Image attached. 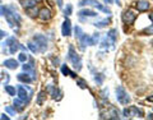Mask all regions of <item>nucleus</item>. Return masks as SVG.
Masks as SVG:
<instances>
[{"mask_svg":"<svg viewBox=\"0 0 153 120\" xmlns=\"http://www.w3.org/2000/svg\"><path fill=\"white\" fill-rule=\"evenodd\" d=\"M68 59L72 61L73 67H74L75 69H76V72H79V70L82 69V59H81V56L76 54V51L74 50V47H73V46H69Z\"/></svg>","mask_w":153,"mask_h":120,"instance_id":"f257e3e1","label":"nucleus"},{"mask_svg":"<svg viewBox=\"0 0 153 120\" xmlns=\"http://www.w3.org/2000/svg\"><path fill=\"white\" fill-rule=\"evenodd\" d=\"M18 98H21L23 102L26 103H28L30 102V100H31V96L33 95V91H32V88H30V87H27V86H18Z\"/></svg>","mask_w":153,"mask_h":120,"instance_id":"f03ea898","label":"nucleus"},{"mask_svg":"<svg viewBox=\"0 0 153 120\" xmlns=\"http://www.w3.org/2000/svg\"><path fill=\"white\" fill-rule=\"evenodd\" d=\"M116 100L121 105H128V103L132 102V98H130V96L128 95V92L123 86H119L116 88Z\"/></svg>","mask_w":153,"mask_h":120,"instance_id":"7ed1b4c3","label":"nucleus"},{"mask_svg":"<svg viewBox=\"0 0 153 120\" xmlns=\"http://www.w3.org/2000/svg\"><path fill=\"white\" fill-rule=\"evenodd\" d=\"M84 5H91V6H94V8L100 9V10L107 13V14H111V10L106 6H103L101 4V3H98L97 0H82L81 3H79V6H84Z\"/></svg>","mask_w":153,"mask_h":120,"instance_id":"20e7f679","label":"nucleus"},{"mask_svg":"<svg viewBox=\"0 0 153 120\" xmlns=\"http://www.w3.org/2000/svg\"><path fill=\"white\" fill-rule=\"evenodd\" d=\"M123 114L125 118H133V116H139V118H142V116L144 115V112H143V110L135 108V106H130V108H128V109H124Z\"/></svg>","mask_w":153,"mask_h":120,"instance_id":"39448f33","label":"nucleus"},{"mask_svg":"<svg viewBox=\"0 0 153 120\" xmlns=\"http://www.w3.org/2000/svg\"><path fill=\"white\" fill-rule=\"evenodd\" d=\"M33 41L37 44L38 49H40V53H45L47 50V38L43 35H34Z\"/></svg>","mask_w":153,"mask_h":120,"instance_id":"423d86ee","label":"nucleus"},{"mask_svg":"<svg viewBox=\"0 0 153 120\" xmlns=\"http://www.w3.org/2000/svg\"><path fill=\"white\" fill-rule=\"evenodd\" d=\"M121 19H123V22L125 24H133L136 19V14L132 10H125L121 14Z\"/></svg>","mask_w":153,"mask_h":120,"instance_id":"0eeeda50","label":"nucleus"},{"mask_svg":"<svg viewBox=\"0 0 153 120\" xmlns=\"http://www.w3.org/2000/svg\"><path fill=\"white\" fill-rule=\"evenodd\" d=\"M4 45L10 47V49H9V53H10V54H15V53H17V50L19 49V42L15 40V37H9Z\"/></svg>","mask_w":153,"mask_h":120,"instance_id":"6e6552de","label":"nucleus"},{"mask_svg":"<svg viewBox=\"0 0 153 120\" xmlns=\"http://www.w3.org/2000/svg\"><path fill=\"white\" fill-rule=\"evenodd\" d=\"M4 15H5V18H6V21H8V23L10 27L14 28L15 26H19V23L17 22V19L14 18V15H13V13L10 10V8H5V12H4Z\"/></svg>","mask_w":153,"mask_h":120,"instance_id":"1a4fd4ad","label":"nucleus"},{"mask_svg":"<svg viewBox=\"0 0 153 120\" xmlns=\"http://www.w3.org/2000/svg\"><path fill=\"white\" fill-rule=\"evenodd\" d=\"M40 19H42V21H50L51 17H52V13L49 8H46V6H43V8L38 9V15H37Z\"/></svg>","mask_w":153,"mask_h":120,"instance_id":"9d476101","label":"nucleus"},{"mask_svg":"<svg viewBox=\"0 0 153 120\" xmlns=\"http://www.w3.org/2000/svg\"><path fill=\"white\" fill-rule=\"evenodd\" d=\"M47 92L51 93V96H52L54 100H57V101H59V100H61L63 92L59 88H56L55 86H51V84H50V86L47 87Z\"/></svg>","mask_w":153,"mask_h":120,"instance_id":"9b49d317","label":"nucleus"},{"mask_svg":"<svg viewBox=\"0 0 153 120\" xmlns=\"http://www.w3.org/2000/svg\"><path fill=\"white\" fill-rule=\"evenodd\" d=\"M61 33H63V36H65V37L72 35V23H70L69 18H66V17H65V21H64L63 27H61Z\"/></svg>","mask_w":153,"mask_h":120,"instance_id":"f8f14e48","label":"nucleus"},{"mask_svg":"<svg viewBox=\"0 0 153 120\" xmlns=\"http://www.w3.org/2000/svg\"><path fill=\"white\" fill-rule=\"evenodd\" d=\"M135 6H136V9H138V12H147L151 8V4H149V1H147V0H139L135 4Z\"/></svg>","mask_w":153,"mask_h":120,"instance_id":"ddd939ff","label":"nucleus"},{"mask_svg":"<svg viewBox=\"0 0 153 120\" xmlns=\"http://www.w3.org/2000/svg\"><path fill=\"white\" fill-rule=\"evenodd\" d=\"M110 45L114 47L115 42H114V41L111 40V38H110V37H108L107 35H106V36L103 37V40L101 41V49H102V50H108V49H110Z\"/></svg>","mask_w":153,"mask_h":120,"instance_id":"4468645a","label":"nucleus"},{"mask_svg":"<svg viewBox=\"0 0 153 120\" xmlns=\"http://www.w3.org/2000/svg\"><path fill=\"white\" fill-rule=\"evenodd\" d=\"M79 40V44L82 45V49L84 50L85 46H91V36H88V35H85V33H83L81 37L78 38Z\"/></svg>","mask_w":153,"mask_h":120,"instance_id":"2eb2a0df","label":"nucleus"},{"mask_svg":"<svg viewBox=\"0 0 153 120\" xmlns=\"http://www.w3.org/2000/svg\"><path fill=\"white\" fill-rule=\"evenodd\" d=\"M79 17H97V13L93 12V10H89V9H82V10H79L78 13Z\"/></svg>","mask_w":153,"mask_h":120,"instance_id":"dca6fc26","label":"nucleus"},{"mask_svg":"<svg viewBox=\"0 0 153 120\" xmlns=\"http://www.w3.org/2000/svg\"><path fill=\"white\" fill-rule=\"evenodd\" d=\"M17 78H18L19 82H23V83H31L32 82L31 76L27 72H26V73H19L17 76Z\"/></svg>","mask_w":153,"mask_h":120,"instance_id":"f3484780","label":"nucleus"},{"mask_svg":"<svg viewBox=\"0 0 153 120\" xmlns=\"http://www.w3.org/2000/svg\"><path fill=\"white\" fill-rule=\"evenodd\" d=\"M4 65H5V68H8V69H17L18 61L14 60V59H6L4 61Z\"/></svg>","mask_w":153,"mask_h":120,"instance_id":"a211bd4d","label":"nucleus"},{"mask_svg":"<svg viewBox=\"0 0 153 120\" xmlns=\"http://www.w3.org/2000/svg\"><path fill=\"white\" fill-rule=\"evenodd\" d=\"M14 108H15V111H23L24 109V105L26 102H23L21 98H14Z\"/></svg>","mask_w":153,"mask_h":120,"instance_id":"6ab92c4d","label":"nucleus"},{"mask_svg":"<svg viewBox=\"0 0 153 120\" xmlns=\"http://www.w3.org/2000/svg\"><path fill=\"white\" fill-rule=\"evenodd\" d=\"M36 0H21V4L24 9L32 8V6H36Z\"/></svg>","mask_w":153,"mask_h":120,"instance_id":"aec40b11","label":"nucleus"},{"mask_svg":"<svg viewBox=\"0 0 153 120\" xmlns=\"http://www.w3.org/2000/svg\"><path fill=\"white\" fill-rule=\"evenodd\" d=\"M61 73L64 74V76H70V77H73V78H75V73L74 72H72V70L68 68V65L66 64H63L61 65Z\"/></svg>","mask_w":153,"mask_h":120,"instance_id":"412c9836","label":"nucleus"},{"mask_svg":"<svg viewBox=\"0 0 153 120\" xmlns=\"http://www.w3.org/2000/svg\"><path fill=\"white\" fill-rule=\"evenodd\" d=\"M28 49L32 51L33 54H36V53H40V49H38V46H37V44L34 41H30L28 42Z\"/></svg>","mask_w":153,"mask_h":120,"instance_id":"4be33fe9","label":"nucleus"},{"mask_svg":"<svg viewBox=\"0 0 153 120\" xmlns=\"http://www.w3.org/2000/svg\"><path fill=\"white\" fill-rule=\"evenodd\" d=\"M26 10H27V14L30 15V17H32V18H34V17H37V15H38V9L36 8V6L28 8V9H26Z\"/></svg>","mask_w":153,"mask_h":120,"instance_id":"5701e85b","label":"nucleus"},{"mask_svg":"<svg viewBox=\"0 0 153 120\" xmlns=\"http://www.w3.org/2000/svg\"><path fill=\"white\" fill-rule=\"evenodd\" d=\"M45 98H46V92H45V91H41V92L37 95V100H36L37 105H42Z\"/></svg>","mask_w":153,"mask_h":120,"instance_id":"b1692460","label":"nucleus"},{"mask_svg":"<svg viewBox=\"0 0 153 120\" xmlns=\"http://www.w3.org/2000/svg\"><path fill=\"white\" fill-rule=\"evenodd\" d=\"M106 35H107V36L110 37L114 42H116V40H117V31H116V30H110Z\"/></svg>","mask_w":153,"mask_h":120,"instance_id":"393cba45","label":"nucleus"},{"mask_svg":"<svg viewBox=\"0 0 153 120\" xmlns=\"http://www.w3.org/2000/svg\"><path fill=\"white\" fill-rule=\"evenodd\" d=\"M110 23V19H103V21H100V22H96L94 23V26L97 28H103V27H106V24H108Z\"/></svg>","mask_w":153,"mask_h":120,"instance_id":"a878e982","label":"nucleus"},{"mask_svg":"<svg viewBox=\"0 0 153 120\" xmlns=\"http://www.w3.org/2000/svg\"><path fill=\"white\" fill-rule=\"evenodd\" d=\"M4 88H5L6 92L9 93V96H15V87L9 86V84H5V86H4Z\"/></svg>","mask_w":153,"mask_h":120,"instance_id":"bb28decb","label":"nucleus"},{"mask_svg":"<svg viewBox=\"0 0 153 120\" xmlns=\"http://www.w3.org/2000/svg\"><path fill=\"white\" fill-rule=\"evenodd\" d=\"M98 41H100V33H94L93 36H91V46L97 45Z\"/></svg>","mask_w":153,"mask_h":120,"instance_id":"cd10ccee","label":"nucleus"},{"mask_svg":"<svg viewBox=\"0 0 153 120\" xmlns=\"http://www.w3.org/2000/svg\"><path fill=\"white\" fill-rule=\"evenodd\" d=\"M103 79H105V76L102 73H98V74H96L94 76V80H96V83L97 84H102L103 83Z\"/></svg>","mask_w":153,"mask_h":120,"instance_id":"c85d7f7f","label":"nucleus"},{"mask_svg":"<svg viewBox=\"0 0 153 120\" xmlns=\"http://www.w3.org/2000/svg\"><path fill=\"white\" fill-rule=\"evenodd\" d=\"M142 35H145V36H151V35H153V24L144 28V30L142 31Z\"/></svg>","mask_w":153,"mask_h":120,"instance_id":"c756f323","label":"nucleus"},{"mask_svg":"<svg viewBox=\"0 0 153 120\" xmlns=\"http://www.w3.org/2000/svg\"><path fill=\"white\" fill-rule=\"evenodd\" d=\"M28 60V55L26 53H21L18 56V61H21V63H26V61Z\"/></svg>","mask_w":153,"mask_h":120,"instance_id":"7c9ffc66","label":"nucleus"},{"mask_svg":"<svg viewBox=\"0 0 153 120\" xmlns=\"http://www.w3.org/2000/svg\"><path fill=\"white\" fill-rule=\"evenodd\" d=\"M76 84H78L79 87H81V88H87V83H85V80L84 79H82V78H78L76 79Z\"/></svg>","mask_w":153,"mask_h":120,"instance_id":"2f4dec72","label":"nucleus"},{"mask_svg":"<svg viewBox=\"0 0 153 120\" xmlns=\"http://www.w3.org/2000/svg\"><path fill=\"white\" fill-rule=\"evenodd\" d=\"M74 32H75V37H76V38H79V37H81L83 33H84V32L82 31V28L79 27V26H76V27L74 28Z\"/></svg>","mask_w":153,"mask_h":120,"instance_id":"473e14b6","label":"nucleus"},{"mask_svg":"<svg viewBox=\"0 0 153 120\" xmlns=\"http://www.w3.org/2000/svg\"><path fill=\"white\" fill-rule=\"evenodd\" d=\"M72 12H73V6H72V4H66V9L64 10V13H65V17H66V15H70V14H72Z\"/></svg>","mask_w":153,"mask_h":120,"instance_id":"72a5a7b5","label":"nucleus"},{"mask_svg":"<svg viewBox=\"0 0 153 120\" xmlns=\"http://www.w3.org/2000/svg\"><path fill=\"white\" fill-rule=\"evenodd\" d=\"M5 111L8 112L9 115H12V116L15 115V109H13L12 106H5Z\"/></svg>","mask_w":153,"mask_h":120,"instance_id":"f704fd0d","label":"nucleus"},{"mask_svg":"<svg viewBox=\"0 0 153 120\" xmlns=\"http://www.w3.org/2000/svg\"><path fill=\"white\" fill-rule=\"evenodd\" d=\"M101 97H102L103 100H107V98H108V89H106V88L102 89V91H101Z\"/></svg>","mask_w":153,"mask_h":120,"instance_id":"c9c22d12","label":"nucleus"},{"mask_svg":"<svg viewBox=\"0 0 153 120\" xmlns=\"http://www.w3.org/2000/svg\"><path fill=\"white\" fill-rule=\"evenodd\" d=\"M8 36V33H6L5 31H3V30H0V40H3L4 37Z\"/></svg>","mask_w":153,"mask_h":120,"instance_id":"e433bc0d","label":"nucleus"},{"mask_svg":"<svg viewBox=\"0 0 153 120\" xmlns=\"http://www.w3.org/2000/svg\"><path fill=\"white\" fill-rule=\"evenodd\" d=\"M0 119H1V120H9V116H6L5 114H3L1 116H0Z\"/></svg>","mask_w":153,"mask_h":120,"instance_id":"4c0bfd02","label":"nucleus"},{"mask_svg":"<svg viewBox=\"0 0 153 120\" xmlns=\"http://www.w3.org/2000/svg\"><path fill=\"white\" fill-rule=\"evenodd\" d=\"M4 12H5V8L4 6H0V15H4Z\"/></svg>","mask_w":153,"mask_h":120,"instance_id":"58836bf2","label":"nucleus"},{"mask_svg":"<svg viewBox=\"0 0 153 120\" xmlns=\"http://www.w3.org/2000/svg\"><path fill=\"white\" fill-rule=\"evenodd\" d=\"M63 0H57V6H59V8H63Z\"/></svg>","mask_w":153,"mask_h":120,"instance_id":"ea45409f","label":"nucleus"},{"mask_svg":"<svg viewBox=\"0 0 153 120\" xmlns=\"http://www.w3.org/2000/svg\"><path fill=\"white\" fill-rule=\"evenodd\" d=\"M147 101H148V102H153V95L149 96V97H147Z\"/></svg>","mask_w":153,"mask_h":120,"instance_id":"a19ab883","label":"nucleus"},{"mask_svg":"<svg viewBox=\"0 0 153 120\" xmlns=\"http://www.w3.org/2000/svg\"><path fill=\"white\" fill-rule=\"evenodd\" d=\"M149 19H151L152 23H153V13H151V14H149Z\"/></svg>","mask_w":153,"mask_h":120,"instance_id":"79ce46f5","label":"nucleus"},{"mask_svg":"<svg viewBox=\"0 0 153 120\" xmlns=\"http://www.w3.org/2000/svg\"><path fill=\"white\" fill-rule=\"evenodd\" d=\"M105 3H106V4H111V3H112V0H105Z\"/></svg>","mask_w":153,"mask_h":120,"instance_id":"37998d69","label":"nucleus"},{"mask_svg":"<svg viewBox=\"0 0 153 120\" xmlns=\"http://www.w3.org/2000/svg\"><path fill=\"white\" fill-rule=\"evenodd\" d=\"M148 119H153V114H149L148 115Z\"/></svg>","mask_w":153,"mask_h":120,"instance_id":"c03bdc74","label":"nucleus"},{"mask_svg":"<svg viewBox=\"0 0 153 120\" xmlns=\"http://www.w3.org/2000/svg\"><path fill=\"white\" fill-rule=\"evenodd\" d=\"M36 1H37V3H40V1H42V0H36Z\"/></svg>","mask_w":153,"mask_h":120,"instance_id":"a18cd8bd","label":"nucleus"},{"mask_svg":"<svg viewBox=\"0 0 153 120\" xmlns=\"http://www.w3.org/2000/svg\"><path fill=\"white\" fill-rule=\"evenodd\" d=\"M115 1H116V3H117V4H119V0H115Z\"/></svg>","mask_w":153,"mask_h":120,"instance_id":"49530a36","label":"nucleus"},{"mask_svg":"<svg viewBox=\"0 0 153 120\" xmlns=\"http://www.w3.org/2000/svg\"><path fill=\"white\" fill-rule=\"evenodd\" d=\"M152 46H153V40H152Z\"/></svg>","mask_w":153,"mask_h":120,"instance_id":"de8ad7c7","label":"nucleus"},{"mask_svg":"<svg viewBox=\"0 0 153 120\" xmlns=\"http://www.w3.org/2000/svg\"><path fill=\"white\" fill-rule=\"evenodd\" d=\"M0 1H1V0H0Z\"/></svg>","mask_w":153,"mask_h":120,"instance_id":"09e8293b","label":"nucleus"}]
</instances>
